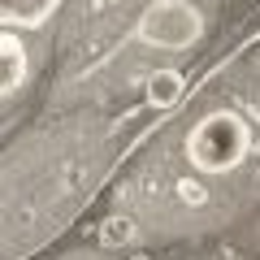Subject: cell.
<instances>
[{"label": "cell", "instance_id": "1", "mask_svg": "<svg viewBox=\"0 0 260 260\" xmlns=\"http://www.w3.org/2000/svg\"><path fill=\"white\" fill-rule=\"evenodd\" d=\"M251 148V130L239 113H208L195 121V130L186 135V160L200 174H230L243 165Z\"/></svg>", "mask_w": 260, "mask_h": 260}, {"label": "cell", "instance_id": "2", "mask_svg": "<svg viewBox=\"0 0 260 260\" xmlns=\"http://www.w3.org/2000/svg\"><path fill=\"white\" fill-rule=\"evenodd\" d=\"M204 22H200V9L191 0H156L148 5L139 18V39L152 48H165V52H182L200 39Z\"/></svg>", "mask_w": 260, "mask_h": 260}, {"label": "cell", "instance_id": "3", "mask_svg": "<svg viewBox=\"0 0 260 260\" xmlns=\"http://www.w3.org/2000/svg\"><path fill=\"white\" fill-rule=\"evenodd\" d=\"M22 83H26V48L18 35L0 30V100L13 95Z\"/></svg>", "mask_w": 260, "mask_h": 260}, {"label": "cell", "instance_id": "4", "mask_svg": "<svg viewBox=\"0 0 260 260\" xmlns=\"http://www.w3.org/2000/svg\"><path fill=\"white\" fill-rule=\"evenodd\" d=\"M61 0H0V26H39Z\"/></svg>", "mask_w": 260, "mask_h": 260}, {"label": "cell", "instance_id": "5", "mask_svg": "<svg viewBox=\"0 0 260 260\" xmlns=\"http://www.w3.org/2000/svg\"><path fill=\"white\" fill-rule=\"evenodd\" d=\"M182 91H186V78L178 70H156L148 78V104L152 109H174L182 100Z\"/></svg>", "mask_w": 260, "mask_h": 260}, {"label": "cell", "instance_id": "6", "mask_svg": "<svg viewBox=\"0 0 260 260\" xmlns=\"http://www.w3.org/2000/svg\"><path fill=\"white\" fill-rule=\"evenodd\" d=\"M130 239H135V221H130V217H109V221L100 225V243L104 247H126Z\"/></svg>", "mask_w": 260, "mask_h": 260}, {"label": "cell", "instance_id": "7", "mask_svg": "<svg viewBox=\"0 0 260 260\" xmlns=\"http://www.w3.org/2000/svg\"><path fill=\"white\" fill-rule=\"evenodd\" d=\"M178 200H182V204H204L208 195H204V186H200V182L182 178V182H178Z\"/></svg>", "mask_w": 260, "mask_h": 260}]
</instances>
